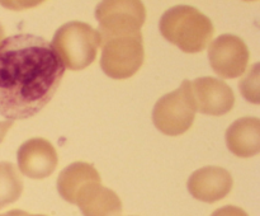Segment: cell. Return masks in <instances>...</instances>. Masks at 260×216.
I'll return each mask as SVG.
<instances>
[{
    "mask_svg": "<svg viewBox=\"0 0 260 216\" xmlns=\"http://www.w3.org/2000/svg\"><path fill=\"white\" fill-rule=\"evenodd\" d=\"M3 38H4V29H3L2 23H0V43L3 42Z\"/></svg>",
    "mask_w": 260,
    "mask_h": 216,
    "instance_id": "obj_19",
    "label": "cell"
},
{
    "mask_svg": "<svg viewBox=\"0 0 260 216\" xmlns=\"http://www.w3.org/2000/svg\"><path fill=\"white\" fill-rule=\"evenodd\" d=\"M101 66L112 79H127L137 73L144 63L141 30L121 32L101 37Z\"/></svg>",
    "mask_w": 260,
    "mask_h": 216,
    "instance_id": "obj_4",
    "label": "cell"
},
{
    "mask_svg": "<svg viewBox=\"0 0 260 216\" xmlns=\"http://www.w3.org/2000/svg\"><path fill=\"white\" fill-rule=\"evenodd\" d=\"M188 191L197 200L216 202L222 200L233 188L230 172L221 167H205L196 170L188 179Z\"/></svg>",
    "mask_w": 260,
    "mask_h": 216,
    "instance_id": "obj_10",
    "label": "cell"
},
{
    "mask_svg": "<svg viewBox=\"0 0 260 216\" xmlns=\"http://www.w3.org/2000/svg\"><path fill=\"white\" fill-rule=\"evenodd\" d=\"M243 96L251 103H259V64H255L240 83Z\"/></svg>",
    "mask_w": 260,
    "mask_h": 216,
    "instance_id": "obj_15",
    "label": "cell"
},
{
    "mask_svg": "<svg viewBox=\"0 0 260 216\" xmlns=\"http://www.w3.org/2000/svg\"><path fill=\"white\" fill-rule=\"evenodd\" d=\"M17 158L20 172L33 179H43L51 175L58 163L55 147L42 137L23 142L18 149Z\"/></svg>",
    "mask_w": 260,
    "mask_h": 216,
    "instance_id": "obj_9",
    "label": "cell"
},
{
    "mask_svg": "<svg viewBox=\"0 0 260 216\" xmlns=\"http://www.w3.org/2000/svg\"><path fill=\"white\" fill-rule=\"evenodd\" d=\"M23 191V180L17 167L9 162H0V208L15 202Z\"/></svg>",
    "mask_w": 260,
    "mask_h": 216,
    "instance_id": "obj_14",
    "label": "cell"
},
{
    "mask_svg": "<svg viewBox=\"0 0 260 216\" xmlns=\"http://www.w3.org/2000/svg\"><path fill=\"white\" fill-rule=\"evenodd\" d=\"M75 205L84 216H121L122 202L114 191L101 183H89L79 191Z\"/></svg>",
    "mask_w": 260,
    "mask_h": 216,
    "instance_id": "obj_11",
    "label": "cell"
},
{
    "mask_svg": "<svg viewBox=\"0 0 260 216\" xmlns=\"http://www.w3.org/2000/svg\"><path fill=\"white\" fill-rule=\"evenodd\" d=\"M190 85L196 109L201 113L221 116L233 109L235 94L225 81L205 76L190 81Z\"/></svg>",
    "mask_w": 260,
    "mask_h": 216,
    "instance_id": "obj_8",
    "label": "cell"
},
{
    "mask_svg": "<svg viewBox=\"0 0 260 216\" xmlns=\"http://www.w3.org/2000/svg\"><path fill=\"white\" fill-rule=\"evenodd\" d=\"M211 216H249L243 208L236 207V206H223L218 208Z\"/></svg>",
    "mask_w": 260,
    "mask_h": 216,
    "instance_id": "obj_16",
    "label": "cell"
},
{
    "mask_svg": "<svg viewBox=\"0 0 260 216\" xmlns=\"http://www.w3.org/2000/svg\"><path fill=\"white\" fill-rule=\"evenodd\" d=\"M28 216H45V215H28Z\"/></svg>",
    "mask_w": 260,
    "mask_h": 216,
    "instance_id": "obj_20",
    "label": "cell"
},
{
    "mask_svg": "<svg viewBox=\"0 0 260 216\" xmlns=\"http://www.w3.org/2000/svg\"><path fill=\"white\" fill-rule=\"evenodd\" d=\"M99 37L121 32L140 30L146 18L144 4L137 0L102 2L95 9Z\"/></svg>",
    "mask_w": 260,
    "mask_h": 216,
    "instance_id": "obj_6",
    "label": "cell"
},
{
    "mask_svg": "<svg viewBox=\"0 0 260 216\" xmlns=\"http://www.w3.org/2000/svg\"><path fill=\"white\" fill-rule=\"evenodd\" d=\"M101 183V175L91 164L76 162L66 167L57 178V191L61 197L70 203H75L76 196L84 186Z\"/></svg>",
    "mask_w": 260,
    "mask_h": 216,
    "instance_id": "obj_13",
    "label": "cell"
},
{
    "mask_svg": "<svg viewBox=\"0 0 260 216\" xmlns=\"http://www.w3.org/2000/svg\"><path fill=\"white\" fill-rule=\"evenodd\" d=\"M29 213L25 212V211L22 210H12V211H8V212L2 213L0 216H28Z\"/></svg>",
    "mask_w": 260,
    "mask_h": 216,
    "instance_id": "obj_18",
    "label": "cell"
},
{
    "mask_svg": "<svg viewBox=\"0 0 260 216\" xmlns=\"http://www.w3.org/2000/svg\"><path fill=\"white\" fill-rule=\"evenodd\" d=\"M65 66L42 37L19 33L0 43V114L8 121L30 118L52 99Z\"/></svg>",
    "mask_w": 260,
    "mask_h": 216,
    "instance_id": "obj_1",
    "label": "cell"
},
{
    "mask_svg": "<svg viewBox=\"0 0 260 216\" xmlns=\"http://www.w3.org/2000/svg\"><path fill=\"white\" fill-rule=\"evenodd\" d=\"M13 126V121H0V142L4 140L5 135L9 131L10 127Z\"/></svg>",
    "mask_w": 260,
    "mask_h": 216,
    "instance_id": "obj_17",
    "label": "cell"
},
{
    "mask_svg": "<svg viewBox=\"0 0 260 216\" xmlns=\"http://www.w3.org/2000/svg\"><path fill=\"white\" fill-rule=\"evenodd\" d=\"M51 45L65 68L81 70L95 60L101 37L91 25L73 20L56 30Z\"/></svg>",
    "mask_w": 260,
    "mask_h": 216,
    "instance_id": "obj_3",
    "label": "cell"
},
{
    "mask_svg": "<svg viewBox=\"0 0 260 216\" xmlns=\"http://www.w3.org/2000/svg\"><path fill=\"white\" fill-rule=\"evenodd\" d=\"M249 50L243 40L234 35L216 38L208 48V58L213 71L221 78H239L249 63Z\"/></svg>",
    "mask_w": 260,
    "mask_h": 216,
    "instance_id": "obj_7",
    "label": "cell"
},
{
    "mask_svg": "<svg viewBox=\"0 0 260 216\" xmlns=\"http://www.w3.org/2000/svg\"><path fill=\"white\" fill-rule=\"evenodd\" d=\"M226 144L231 152L240 158H250L260 151V121L256 117H244L234 122L226 131Z\"/></svg>",
    "mask_w": 260,
    "mask_h": 216,
    "instance_id": "obj_12",
    "label": "cell"
},
{
    "mask_svg": "<svg viewBox=\"0 0 260 216\" xmlns=\"http://www.w3.org/2000/svg\"><path fill=\"white\" fill-rule=\"evenodd\" d=\"M196 112L192 85L189 80H184L180 88L165 94L156 102L152 111V121L162 134L178 136L190 129Z\"/></svg>",
    "mask_w": 260,
    "mask_h": 216,
    "instance_id": "obj_5",
    "label": "cell"
},
{
    "mask_svg": "<svg viewBox=\"0 0 260 216\" xmlns=\"http://www.w3.org/2000/svg\"><path fill=\"white\" fill-rule=\"evenodd\" d=\"M159 27L165 40L188 53L205 50L215 32L210 18L189 5H177L167 10Z\"/></svg>",
    "mask_w": 260,
    "mask_h": 216,
    "instance_id": "obj_2",
    "label": "cell"
}]
</instances>
